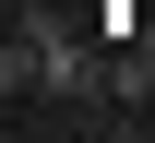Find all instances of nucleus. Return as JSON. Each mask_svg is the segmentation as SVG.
I'll return each instance as SVG.
<instances>
[{
  "label": "nucleus",
  "mask_w": 155,
  "mask_h": 143,
  "mask_svg": "<svg viewBox=\"0 0 155 143\" xmlns=\"http://www.w3.org/2000/svg\"><path fill=\"white\" fill-rule=\"evenodd\" d=\"M0 83H12V107H107V48H84L60 12H12Z\"/></svg>",
  "instance_id": "1"
},
{
  "label": "nucleus",
  "mask_w": 155,
  "mask_h": 143,
  "mask_svg": "<svg viewBox=\"0 0 155 143\" xmlns=\"http://www.w3.org/2000/svg\"><path fill=\"white\" fill-rule=\"evenodd\" d=\"M143 48H155V12H143Z\"/></svg>",
  "instance_id": "2"
},
{
  "label": "nucleus",
  "mask_w": 155,
  "mask_h": 143,
  "mask_svg": "<svg viewBox=\"0 0 155 143\" xmlns=\"http://www.w3.org/2000/svg\"><path fill=\"white\" fill-rule=\"evenodd\" d=\"M143 119H155V107H143Z\"/></svg>",
  "instance_id": "3"
}]
</instances>
